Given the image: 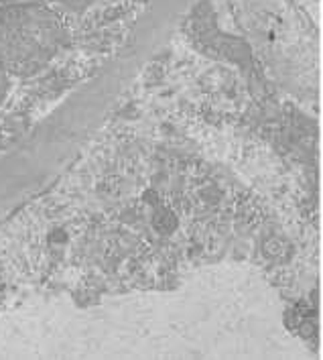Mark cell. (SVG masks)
<instances>
[{"instance_id": "obj_1", "label": "cell", "mask_w": 323, "mask_h": 360, "mask_svg": "<svg viewBox=\"0 0 323 360\" xmlns=\"http://www.w3.org/2000/svg\"><path fill=\"white\" fill-rule=\"evenodd\" d=\"M65 41V25L51 6L37 0L0 6V68L11 77L39 74Z\"/></svg>"}, {"instance_id": "obj_2", "label": "cell", "mask_w": 323, "mask_h": 360, "mask_svg": "<svg viewBox=\"0 0 323 360\" xmlns=\"http://www.w3.org/2000/svg\"><path fill=\"white\" fill-rule=\"evenodd\" d=\"M8 88H11V76L0 68V106H2L4 98L8 94Z\"/></svg>"}]
</instances>
